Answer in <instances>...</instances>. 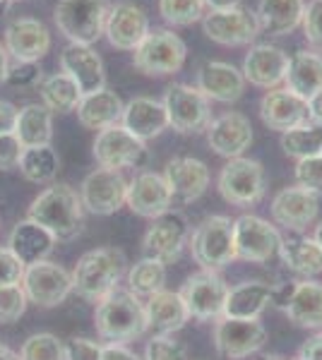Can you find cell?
Returning <instances> with one entry per match:
<instances>
[{"label":"cell","instance_id":"obj_28","mask_svg":"<svg viewBox=\"0 0 322 360\" xmlns=\"http://www.w3.org/2000/svg\"><path fill=\"white\" fill-rule=\"evenodd\" d=\"M56 238L39 226L37 221L32 219H25L10 231V238H8V248L10 252L20 259L22 264L29 266V264H37V262H44L56 248Z\"/></svg>","mask_w":322,"mask_h":360},{"label":"cell","instance_id":"obj_52","mask_svg":"<svg viewBox=\"0 0 322 360\" xmlns=\"http://www.w3.org/2000/svg\"><path fill=\"white\" fill-rule=\"evenodd\" d=\"M17 108L13 106L10 101L0 98V135H10L15 132V125H17Z\"/></svg>","mask_w":322,"mask_h":360},{"label":"cell","instance_id":"obj_34","mask_svg":"<svg viewBox=\"0 0 322 360\" xmlns=\"http://www.w3.org/2000/svg\"><path fill=\"white\" fill-rule=\"evenodd\" d=\"M279 257L289 266L291 271L301 276H318L322 274V248L315 243V238L308 236H289L282 238V248H279Z\"/></svg>","mask_w":322,"mask_h":360},{"label":"cell","instance_id":"obj_24","mask_svg":"<svg viewBox=\"0 0 322 360\" xmlns=\"http://www.w3.org/2000/svg\"><path fill=\"white\" fill-rule=\"evenodd\" d=\"M163 178L171 188L173 202H178V205L200 200L209 188L207 164H202L200 159H192V156H175L168 161L163 168Z\"/></svg>","mask_w":322,"mask_h":360},{"label":"cell","instance_id":"obj_9","mask_svg":"<svg viewBox=\"0 0 322 360\" xmlns=\"http://www.w3.org/2000/svg\"><path fill=\"white\" fill-rule=\"evenodd\" d=\"M233 248H236V259L262 264L279 255L282 233L265 219L243 214L233 221Z\"/></svg>","mask_w":322,"mask_h":360},{"label":"cell","instance_id":"obj_21","mask_svg":"<svg viewBox=\"0 0 322 360\" xmlns=\"http://www.w3.org/2000/svg\"><path fill=\"white\" fill-rule=\"evenodd\" d=\"M291 58L284 53L279 46L272 44H255L245 53L243 60V77L245 82L260 86V89H277L286 79Z\"/></svg>","mask_w":322,"mask_h":360},{"label":"cell","instance_id":"obj_33","mask_svg":"<svg viewBox=\"0 0 322 360\" xmlns=\"http://www.w3.org/2000/svg\"><path fill=\"white\" fill-rule=\"evenodd\" d=\"M284 84L286 89L306 101L322 91V56L315 51H298L289 63Z\"/></svg>","mask_w":322,"mask_h":360},{"label":"cell","instance_id":"obj_1","mask_svg":"<svg viewBox=\"0 0 322 360\" xmlns=\"http://www.w3.org/2000/svg\"><path fill=\"white\" fill-rule=\"evenodd\" d=\"M27 219L44 226L56 240H75L85 226V207L80 193H75L66 183H58L46 188L29 205Z\"/></svg>","mask_w":322,"mask_h":360},{"label":"cell","instance_id":"obj_25","mask_svg":"<svg viewBox=\"0 0 322 360\" xmlns=\"http://www.w3.org/2000/svg\"><path fill=\"white\" fill-rule=\"evenodd\" d=\"M207 142L214 154L224 159H238L253 144V125L243 113H224L207 125Z\"/></svg>","mask_w":322,"mask_h":360},{"label":"cell","instance_id":"obj_4","mask_svg":"<svg viewBox=\"0 0 322 360\" xmlns=\"http://www.w3.org/2000/svg\"><path fill=\"white\" fill-rule=\"evenodd\" d=\"M109 0H58L54 10L56 27L70 44L92 46L106 27Z\"/></svg>","mask_w":322,"mask_h":360},{"label":"cell","instance_id":"obj_50","mask_svg":"<svg viewBox=\"0 0 322 360\" xmlns=\"http://www.w3.org/2000/svg\"><path fill=\"white\" fill-rule=\"evenodd\" d=\"M22 152H25V147L15 137V132L0 135V171H13V168L20 166Z\"/></svg>","mask_w":322,"mask_h":360},{"label":"cell","instance_id":"obj_37","mask_svg":"<svg viewBox=\"0 0 322 360\" xmlns=\"http://www.w3.org/2000/svg\"><path fill=\"white\" fill-rule=\"evenodd\" d=\"M20 173L25 176L29 183H51L58 176V168H61V159L54 152L51 144L44 147H27L20 156Z\"/></svg>","mask_w":322,"mask_h":360},{"label":"cell","instance_id":"obj_42","mask_svg":"<svg viewBox=\"0 0 322 360\" xmlns=\"http://www.w3.org/2000/svg\"><path fill=\"white\" fill-rule=\"evenodd\" d=\"M159 15L173 27H188L204 17L202 0H159Z\"/></svg>","mask_w":322,"mask_h":360},{"label":"cell","instance_id":"obj_51","mask_svg":"<svg viewBox=\"0 0 322 360\" xmlns=\"http://www.w3.org/2000/svg\"><path fill=\"white\" fill-rule=\"evenodd\" d=\"M294 291H296V281H286V283H277L272 286V295H269V305L279 307V310H286L294 298Z\"/></svg>","mask_w":322,"mask_h":360},{"label":"cell","instance_id":"obj_49","mask_svg":"<svg viewBox=\"0 0 322 360\" xmlns=\"http://www.w3.org/2000/svg\"><path fill=\"white\" fill-rule=\"evenodd\" d=\"M104 344L89 339H70L66 344V360H101Z\"/></svg>","mask_w":322,"mask_h":360},{"label":"cell","instance_id":"obj_58","mask_svg":"<svg viewBox=\"0 0 322 360\" xmlns=\"http://www.w3.org/2000/svg\"><path fill=\"white\" fill-rule=\"evenodd\" d=\"M0 360H20V356H17L13 348H8L5 344H0Z\"/></svg>","mask_w":322,"mask_h":360},{"label":"cell","instance_id":"obj_31","mask_svg":"<svg viewBox=\"0 0 322 360\" xmlns=\"http://www.w3.org/2000/svg\"><path fill=\"white\" fill-rule=\"evenodd\" d=\"M123 98L111 89L94 91V94H85L78 103V118L80 123L89 130H109L113 125H120L123 120Z\"/></svg>","mask_w":322,"mask_h":360},{"label":"cell","instance_id":"obj_61","mask_svg":"<svg viewBox=\"0 0 322 360\" xmlns=\"http://www.w3.org/2000/svg\"><path fill=\"white\" fill-rule=\"evenodd\" d=\"M296 360H298V358H296Z\"/></svg>","mask_w":322,"mask_h":360},{"label":"cell","instance_id":"obj_46","mask_svg":"<svg viewBox=\"0 0 322 360\" xmlns=\"http://www.w3.org/2000/svg\"><path fill=\"white\" fill-rule=\"evenodd\" d=\"M296 183L306 185V188L322 193V156H313V159H303L296 166Z\"/></svg>","mask_w":322,"mask_h":360},{"label":"cell","instance_id":"obj_10","mask_svg":"<svg viewBox=\"0 0 322 360\" xmlns=\"http://www.w3.org/2000/svg\"><path fill=\"white\" fill-rule=\"evenodd\" d=\"M97 164L111 171H123V168H144L149 161L147 142L137 139L125 130L123 125H113L109 130H101L94 139Z\"/></svg>","mask_w":322,"mask_h":360},{"label":"cell","instance_id":"obj_16","mask_svg":"<svg viewBox=\"0 0 322 360\" xmlns=\"http://www.w3.org/2000/svg\"><path fill=\"white\" fill-rule=\"evenodd\" d=\"M128 180L120 171L111 168H97L80 185V200L87 212L97 217H111L125 205Z\"/></svg>","mask_w":322,"mask_h":360},{"label":"cell","instance_id":"obj_53","mask_svg":"<svg viewBox=\"0 0 322 360\" xmlns=\"http://www.w3.org/2000/svg\"><path fill=\"white\" fill-rule=\"evenodd\" d=\"M101 360H142L137 353H132L125 344H104Z\"/></svg>","mask_w":322,"mask_h":360},{"label":"cell","instance_id":"obj_35","mask_svg":"<svg viewBox=\"0 0 322 360\" xmlns=\"http://www.w3.org/2000/svg\"><path fill=\"white\" fill-rule=\"evenodd\" d=\"M284 312L298 327L322 329V283L313 278L296 281L294 298Z\"/></svg>","mask_w":322,"mask_h":360},{"label":"cell","instance_id":"obj_40","mask_svg":"<svg viewBox=\"0 0 322 360\" xmlns=\"http://www.w3.org/2000/svg\"><path fill=\"white\" fill-rule=\"evenodd\" d=\"M282 149L286 156L296 161L322 156V130L315 125H303L282 135Z\"/></svg>","mask_w":322,"mask_h":360},{"label":"cell","instance_id":"obj_41","mask_svg":"<svg viewBox=\"0 0 322 360\" xmlns=\"http://www.w3.org/2000/svg\"><path fill=\"white\" fill-rule=\"evenodd\" d=\"M20 360H66V344L54 334H32L20 348Z\"/></svg>","mask_w":322,"mask_h":360},{"label":"cell","instance_id":"obj_60","mask_svg":"<svg viewBox=\"0 0 322 360\" xmlns=\"http://www.w3.org/2000/svg\"><path fill=\"white\" fill-rule=\"evenodd\" d=\"M257 360H284V358H279V356H260Z\"/></svg>","mask_w":322,"mask_h":360},{"label":"cell","instance_id":"obj_26","mask_svg":"<svg viewBox=\"0 0 322 360\" xmlns=\"http://www.w3.org/2000/svg\"><path fill=\"white\" fill-rule=\"evenodd\" d=\"M197 89L207 98L219 103H233L243 96L245 77L231 63L209 60L197 70Z\"/></svg>","mask_w":322,"mask_h":360},{"label":"cell","instance_id":"obj_2","mask_svg":"<svg viewBox=\"0 0 322 360\" xmlns=\"http://www.w3.org/2000/svg\"><path fill=\"white\" fill-rule=\"evenodd\" d=\"M97 334L109 344H128L147 332L144 303L128 288H113L97 303L94 312Z\"/></svg>","mask_w":322,"mask_h":360},{"label":"cell","instance_id":"obj_29","mask_svg":"<svg viewBox=\"0 0 322 360\" xmlns=\"http://www.w3.org/2000/svg\"><path fill=\"white\" fill-rule=\"evenodd\" d=\"M306 0H260L255 10V20L260 32L269 37H286L303 25Z\"/></svg>","mask_w":322,"mask_h":360},{"label":"cell","instance_id":"obj_11","mask_svg":"<svg viewBox=\"0 0 322 360\" xmlns=\"http://www.w3.org/2000/svg\"><path fill=\"white\" fill-rule=\"evenodd\" d=\"M188 238L190 224L185 219V214L178 212V209H168L166 214L151 219V226L142 240V252L149 259H156L161 264H171L180 257Z\"/></svg>","mask_w":322,"mask_h":360},{"label":"cell","instance_id":"obj_36","mask_svg":"<svg viewBox=\"0 0 322 360\" xmlns=\"http://www.w3.org/2000/svg\"><path fill=\"white\" fill-rule=\"evenodd\" d=\"M15 137L20 139V144L25 149L51 144V137H54V113L44 103H27L17 113Z\"/></svg>","mask_w":322,"mask_h":360},{"label":"cell","instance_id":"obj_45","mask_svg":"<svg viewBox=\"0 0 322 360\" xmlns=\"http://www.w3.org/2000/svg\"><path fill=\"white\" fill-rule=\"evenodd\" d=\"M41 82V70L37 63H20L10 65L8 72V84L15 86V89H32Z\"/></svg>","mask_w":322,"mask_h":360},{"label":"cell","instance_id":"obj_22","mask_svg":"<svg viewBox=\"0 0 322 360\" xmlns=\"http://www.w3.org/2000/svg\"><path fill=\"white\" fill-rule=\"evenodd\" d=\"M260 118L269 130L289 132L296 127L308 125V101L296 96L294 91L284 89H269L260 101Z\"/></svg>","mask_w":322,"mask_h":360},{"label":"cell","instance_id":"obj_43","mask_svg":"<svg viewBox=\"0 0 322 360\" xmlns=\"http://www.w3.org/2000/svg\"><path fill=\"white\" fill-rule=\"evenodd\" d=\"M27 293L22 283H10V286H0V324H13L17 322L27 310Z\"/></svg>","mask_w":322,"mask_h":360},{"label":"cell","instance_id":"obj_27","mask_svg":"<svg viewBox=\"0 0 322 360\" xmlns=\"http://www.w3.org/2000/svg\"><path fill=\"white\" fill-rule=\"evenodd\" d=\"M120 125L125 127L130 135H135L142 142L159 137L168 127V115L163 108V101H156L151 96H135L132 101L125 103L123 108Z\"/></svg>","mask_w":322,"mask_h":360},{"label":"cell","instance_id":"obj_5","mask_svg":"<svg viewBox=\"0 0 322 360\" xmlns=\"http://www.w3.org/2000/svg\"><path fill=\"white\" fill-rule=\"evenodd\" d=\"M185 56L188 49L178 34L171 29H149L142 44L132 51V65L149 77H166L185 65Z\"/></svg>","mask_w":322,"mask_h":360},{"label":"cell","instance_id":"obj_54","mask_svg":"<svg viewBox=\"0 0 322 360\" xmlns=\"http://www.w3.org/2000/svg\"><path fill=\"white\" fill-rule=\"evenodd\" d=\"M298 360H322V332L308 339L298 351Z\"/></svg>","mask_w":322,"mask_h":360},{"label":"cell","instance_id":"obj_17","mask_svg":"<svg viewBox=\"0 0 322 360\" xmlns=\"http://www.w3.org/2000/svg\"><path fill=\"white\" fill-rule=\"evenodd\" d=\"M202 29L207 39L219 46H248L260 34L255 13L245 8H228V10H209L202 17Z\"/></svg>","mask_w":322,"mask_h":360},{"label":"cell","instance_id":"obj_39","mask_svg":"<svg viewBox=\"0 0 322 360\" xmlns=\"http://www.w3.org/2000/svg\"><path fill=\"white\" fill-rule=\"evenodd\" d=\"M163 283H166V264L156 259L142 257L128 269V291H132L137 298H149L163 291Z\"/></svg>","mask_w":322,"mask_h":360},{"label":"cell","instance_id":"obj_30","mask_svg":"<svg viewBox=\"0 0 322 360\" xmlns=\"http://www.w3.org/2000/svg\"><path fill=\"white\" fill-rule=\"evenodd\" d=\"M144 315H147V329H154V334H173L183 329L190 319L180 293L166 291V288L149 295L144 303Z\"/></svg>","mask_w":322,"mask_h":360},{"label":"cell","instance_id":"obj_8","mask_svg":"<svg viewBox=\"0 0 322 360\" xmlns=\"http://www.w3.org/2000/svg\"><path fill=\"white\" fill-rule=\"evenodd\" d=\"M219 195L228 205L250 207L265 197V168L255 159H228V164L221 168L216 180Z\"/></svg>","mask_w":322,"mask_h":360},{"label":"cell","instance_id":"obj_18","mask_svg":"<svg viewBox=\"0 0 322 360\" xmlns=\"http://www.w3.org/2000/svg\"><path fill=\"white\" fill-rule=\"evenodd\" d=\"M125 205L130 207L132 214L144 219H156L161 214H166L173 207V195L166 178H163V173H154V171L137 173L128 183Z\"/></svg>","mask_w":322,"mask_h":360},{"label":"cell","instance_id":"obj_6","mask_svg":"<svg viewBox=\"0 0 322 360\" xmlns=\"http://www.w3.org/2000/svg\"><path fill=\"white\" fill-rule=\"evenodd\" d=\"M192 259L207 271H219L236 259L233 248V221L228 217L214 214L200 221L190 236Z\"/></svg>","mask_w":322,"mask_h":360},{"label":"cell","instance_id":"obj_23","mask_svg":"<svg viewBox=\"0 0 322 360\" xmlns=\"http://www.w3.org/2000/svg\"><path fill=\"white\" fill-rule=\"evenodd\" d=\"M5 49L20 63H39L51 49V34L44 22L20 17L5 27Z\"/></svg>","mask_w":322,"mask_h":360},{"label":"cell","instance_id":"obj_38","mask_svg":"<svg viewBox=\"0 0 322 360\" xmlns=\"http://www.w3.org/2000/svg\"><path fill=\"white\" fill-rule=\"evenodd\" d=\"M41 98L51 113H68L78 108L82 91L66 72H56L41 82Z\"/></svg>","mask_w":322,"mask_h":360},{"label":"cell","instance_id":"obj_59","mask_svg":"<svg viewBox=\"0 0 322 360\" xmlns=\"http://www.w3.org/2000/svg\"><path fill=\"white\" fill-rule=\"evenodd\" d=\"M313 238H315V243H318V245L322 248V221L318 224V229H315V236Z\"/></svg>","mask_w":322,"mask_h":360},{"label":"cell","instance_id":"obj_57","mask_svg":"<svg viewBox=\"0 0 322 360\" xmlns=\"http://www.w3.org/2000/svg\"><path fill=\"white\" fill-rule=\"evenodd\" d=\"M202 3L209 10H228V8H238L241 0H202Z\"/></svg>","mask_w":322,"mask_h":360},{"label":"cell","instance_id":"obj_48","mask_svg":"<svg viewBox=\"0 0 322 360\" xmlns=\"http://www.w3.org/2000/svg\"><path fill=\"white\" fill-rule=\"evenodd\" d=\"M25 276V264L10 252V248H0V286H10V283H22Z\"/></svg>","mask_w":322,"mask_h":360},{"label":"cell","instance_id":"obj_19","mask_svg":"<svg viewBox=\"0 0 322 360\" xmlns=\"http://www.w3.org/2000/svg\"><path fill=\"white\" fill-rule=\"evenodd\" d=\"M109 44L118 51H135L142 39L149 34V20L140 5L135 3H116L113 8H109L106 27H104Z\"/></svg>","mask_w":322,"mask_h":360},{"label":"cell","instance_id":"obj_3","mask_svg":"<svg viewBox=\"0 0 322 360\" xmlns=\"http://www.w3.org/2000/svg\"><path fill=\"white\" fill-rule=\"evenodd\" d=\"M125 252L118 248H97L80 257L73 271V288L85 300L99 303L101 298L118 288V281L125 271Z\"/></svg>","mask_w":322,"mask_h":360},{"label":"cell","instance_id":"obj_20","mask_svg":"<svg viewBox=\"0 0 322 360\" xmlns=\"http://www.w3.org/2000/svg\"><path fill=\"white\" fill-rule=\"evenodd\" d=\"M61 72H66L80 86L82 96L106 89V72L104 60L92 46L68 44L61 53Z\"/></svg>","mask_w":322,"mask_h":360},{"label":"cell","instance_id":"obj_32","mask_svg":"<svg viewBox=\"0 0 322 360\" xmlns=\"http://www.w3.org/2000/svg\"><path fill=\"white\" fill-rule=\"evenodd\" d=\"M272 286L265 281H243L238 286L228 288L224 317L233 319H260L269 305Z\"/></svg>","mask_w":322,"mask_h":360},{"label":"cell","instance_id":"obj_13","mask_svg":"<svg viewBox=\"0 0 322 360\" xmlns=\"http://www.w3.org/2000/svg\"><path fill=\"white\" fill-rule=\"evenodd\" d=\"M22 288H25L29 303L39 307H56L68 298L73 288V274L66 266L56 262H37L25 266V276H22Z\"/></svg>","mask_w":322,"mask_h":360},{"label":"cell","instance_id":"obj_14","mask_svg":"<svg viewBox=\"0 0 322 360\" xmlns=\"http://www.w3.org/2000/svg\"><path fill=\"white\" fill-rule=\"evenodd\" d=\"M320 212V193L306 188V185H291L274 195L272 200V219L289 233H303L308 226L318 219Z\"/></svg>","mask_w":322,"mask_h":360},{"label":"cell","instance_id":"obj_12","mask_svg":"<svg viewBox=\"0 0 322 360\" xmlns=\"http://www.w3.org/2000/svg\"><path fill=\"white\" fill-rule=\"evenodd\" d=\"M178 293L188 307L190 317L200 319V322H212V319L216 322L224 317L228 286L219 276V271H197V274L188 276V281L183 283Z\"/></svg>","mask_w":322,"mask_h":360},{"label":"cell","instance_id":"obj_55","mask_svg":"<svg viewBox=\"0 0 322 360\" xmlns=\"http://www.w3.org/2000/svg\"><path fill=\"white\" fill-rule=\"evenodd\" d=\"M308 120L310 125L322 127V91L308 98Z\"/></svg>","mask_w":322,"mask_h":360},{"label":"cell","instance_id":"obj_44","mask_svg":"<svg viewBox=\"0 0 322 360\" xmlns=\"http://www.w3.org/2000/svg\"><path fill=\"white\" fill-rule=\"evenodd\" d=\"M142 360H188L185 346L171 334H154L144 346Z\"/></svg>","mask_w":322,"mask_h":360},{"label":"cell","instance_id":"obj_47","mask_svg":"<svg viewBox=\"0 0 322 360\" xmlns=\"http://www.w3.org/2000/svg\"><path fill=\"white\" fill-rule=\"evenodd\" d=\"M303 32H306V39L315 49H322V0H313L306 8Z\"/></svg>","mask_w":322,"mask_h":360},{"label":"cell","instance_id":"obj_15","mask_svg":"<svg viewBox=\"0 0 322 360\" xmlns=\"http://www.w3.org/2000/svg\"><path fill=\"white\" fill-rule=\"evenodd\" d=\"M267 341V332L260 319L221 317L214 324V346L219 356L228 360H243L260 351Z\"/></svg>","mask_w":322,"mask_h":360},{"label":"cell","instance_id":"obj_7","mask_svg":"<svg viewBox=\"0 0 322 360\" xmlns=\"http://www.w3.org/2000/svg\"><path fill=\"white\" fill-rule=\"evenodd\" d=\"M163 108L168 115V127L178 135H197L212 123L209 98L192 84H171L163 94Z\"/></svg>","mask_w":322,"mask_h":360},{"label":"cell","instance_id":"obj_56","mask_svg":"<svg viewBox=\"0 0 322 360\" xmlns=\"http://www.w3.org/2000/svg\"><path fill=\"white\" fill-rule=\"evenodd\" d=\"M8 72H10V53L5 49V44H0V84L8 82Z\"/></svg>","mask_w":322,"mask_h":360}]
</instances>
